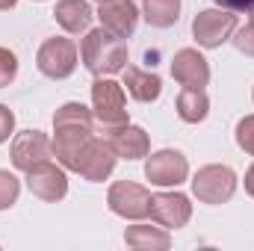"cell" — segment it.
<instances>
[{"label":"cell","mask_w":254,"mask_h":251,"mask_svg":"<svg viewBox=\"0 0 254 251\" xmlns=\"http://www.w3.org/2000/svg\"><path fill=\"white\" fill-rule=\"evenodd\" d=\"M12 133H15V113H12L6 104H0V145H3Z\"/></svg>","instance_id":"cell-26"},{"label":"cell","mask_w":254,"mask_h":251,"mask_svg":"<svg viewBox=\"0 0 254 251\" xmlns=\"http://www.w3.org/2000/svg\"><path fill=\"white\" fill-rule=\"evenodd\" d=\"M107 204L116 216L122 219H148L151 216V192L142 187V184H133V181H119L113 184L107 192Z\"/></svg>","instance_id":"cell-6"},{"label":"cell","mask_w":254,"mask_h":251,"mask_svg":"<svg viewBox=\"0 0 254 251\" xmlns=\"http://www.w3.org/2000/svg\"><path fill=\"white\" fill-rule=\"evenodd\" d=\"M107 139H110V145L116 148V154L125 157V160H142V157L151 154V139H148V133L136 125L122 127L119 133H113V136H107Z\"/></svg>","instance_id":"cell-15"},{"label":"cell","mask_w":254,"mask_h":251,"mask_svg":"<svg viewBox=\"0 0 254 251\" xmlns=\"http://www.w3.org/2000/svg\"><path fill=\"white\" fill-rule=\"evenodd\" d=\"M207 113H210V98H207V92H204V89H190V86H184V92L178 95V116H181V122L198 125V122L207 119Z\"/></svg>","instance_id":"cell-19"},{"label":"cell","mask_w":254,"mask_h":251,"mask_svg":"<svg viewBox=\"0 0 254 251\" xmlns=\"http://www.w3.org/2000/svg\"><path fill=\"white\" fill-rule=\"evenodd\" d=\"M234 192H237V175L228 166L213 163V166L198 169L192 178V195L201 204H225L234 198Z\"/></svg>","instance_id":"cell-3"},{"label":"cell","mask_w":254,"mask_h":251,"mask_svg":"<svg viewBox=\"0 0 254 251\" xmlns=\"http://www.w3.org/2000/svg\"><path fill=\"white\" fill-rule=\"evenodd\" d=\"M54 18H57V24L63 27L65 33L77 36V33H86L89 30L95 12H92V6L86 0H60L57 9H54Z\"/></svg>","instance_id":"cell-16"},{"label":"cell","mask_w":254,"mask_h":251,"mask_svg":"<svg viewBox=\"0 0 254 251\" xmlns=\"http://www.w3.org/2000/svg\"><path fill=\"white\" fill-rule=\"evenodd\" d=\"M116 160H119V154H116V148L110 145V139H107V136H104V139L95 136V139L89 142V148H86V154H83L77 172H80L86 181L101 184V181H107V178L113 175Z\"/></svg>","instance_id":"cell-12"},{"label":"cell","mask_w":254,"mask_h":251,"mask_svg":"<svg viewBox=\"0 0 254 251\" xmlns=\"http://www.w3.org/2000/svg\"><path fill=\"white\" fill-rule=\"evenodd\" d=\"M231 42H234V48L240 51V54H246V57H254V18L243 27V30H234V36H231Z\"/></svg>","instance_id":"cell-24"},{"label":"cell","mask_w":254,"mask_h":251,"mask_svg":"<svg viewBox=\"0 0 254 251\" xmlns=\"http://www.w3.org/2000/svg\"><path fill=\"white\" fill-rule=\"evenodd\" d=\"M216 6L231 12H254V0H216Z\"/></svg>","instance_id":"cell-27"},{"label":"cell","mask_w":254,"mask_h":251,"mask_svg":"<svg viewBox=\"0 0 254 251\" xmlns=\"http://www.w3.org/2000/svg\"><path fill=\"white\" fill-rule=\"evenodd\" d=\"M27 187L36 198L54 204V201H63L68 195V175H65V169L60 163L45 160V163H39L27 172Z\"/></svg>","instance_id":"cell-10"},{"label":"cell","mask_w":254,"mask_h":251,"mask_svg":"<svg viewBox=\"0 0 254 251\" xmlns=\"http://www.w3.org/2000/svg\"><path fill=\"white\" fill-rule=\"evenodd\" d=\"M95 3H104V0H95Z\"/></svg>","instance_id":"cell-30"},{"label":"cell","mask_w":254,"mask_h":251,"mask_svg":"<svg viewBox=\"0 0 254 251\" xmlns=\"http://www.w3.org/2000/svg\"><path fill=\"white\" fill-rule=\"evenodd\" d=\"M237 145L254 157V116H246L237 122Z\"/></svg>","instance_id":"cell-25"},{"label":"cell","mask_w":254,"mask_h":251,"mask_svg":"<svg viewBox=\"0 0 254 251\" xmlns=\"http://www.w3.org/2000/svg\"><path fill=\"white\" fill-rule=\"evenodd\" d=\"M142 15L151 27H172L181 18V0H142Z\"/></svg>","instance_id":"cell-20"},{"label":"cell","mask_w":254,"mask_h":251,"mask_svg":"<svg viewBox=\"0 0 254 251\" xmlns=\"http://www.w3.org/2000/svg\"><path fill=\"white\" fill-rule=\"evenodd\" d=\"M151 219L166 231H178L192 219V204L184 192H157L151 195Z\"/></svg>","instance_id":"cell-11"},{"label":"cell","mask_w":254,"mask_h":251,"mask_svg":"<svg viewBox=\"0 0 254 251\" xmlns=\"http://www.w3.org/2000/svg\"><path fill=\"white\" fill-rule=\"evenodd\" d=\"M57 136L51 142V151L57 157V163L68 169V172H77L80 169V160L89 148V142L95 139L92 136V127H80V125H65V127H54Z\"/></svg>","instance_id":"cell-7"},{"label":"cell","mask_w":254,"mask_h":251,"mask_svg":"<svg viewBox=\"0 0 254 251\" xmlns=\"http://www.w3.org/2000/svg\"><path fill=\"white\" fill-rule=\"evenodd\" d=\"M18 77V57L9 48H0V89Z\"/></svg>","instance_id":"cell-23"},{"label":"cell","mask_w":254,"mask_h":251,"mask_svg":"<svg viewBox=\"0 0 254 251\" xmlns=\"http://www.w3.org/2000/svg\"><path fill=\"white\" fill-rule=\"evenodd\" d=\"M234 30H237V15L231 9H222V6L219 9H204L192 21V39L207 51L222 48L225 42H231Z\"/></svg>","instance_id":"cell-4"},{"label":"cell","mask_w":254,"mask_h":251,"mask_svg":"<svg viewBox=\"0 0 254 251\" xmlns=\"http://www.w3.org/2000/svg\"><path fill=\"white\" fill-rule=\"evenodd\" d=\"M125 86H127V92H130V98L139 101V104H151L163 92V80L157 74L142 71V68H133V65L125 68Z\"/></svg>","instance_id":"cell-17"},{"label":"cell","mask_w":254,"mask_h":251,"mask_svg":"<svg viewBox=\"0 0 254 251\" xmlns=\"http://www.w3.org/2000/svg\"><path fill=\"white\" fill-rule=\"evenodd\" d=\"M9 157H12V166L27 175L33 166H39V163H45V160L54 157L51 139H48L42 130H21V133L12 139Z\"/></svg>","instance_id":"cell-9"},{"label":"cell","mask_w":254,"mask_h":251,"mask_svg":"<svg viewBox=\"0 0 254 251\" xmlns=\"http://www.w3.org/2000/svg\"><path fill=\"white\" fill-rule=\"evenodd\" d=\"M65 125H80V127H92L95 125V113L77 101H68L57 110L54 116V127H65Z\"/></svg>","instance_id":"cell-21"},{"label":"cell","mask_w":254,"mask_h":251,"mask_svg":"<svg viewBox=\"0 0 254 251\" xmlns=\"http://www.w3.org/2000/svg\"><path fill=\"white\" fill-rule=\"evenodd\" d=\"M92 113H95V122L104 136H113L122 127H127L130 119H127L125 89L110 77H98L92 83Z\"/></svg>","instance_id":"cell-2"},{"label":"cell","mask_w":254,"mask_h":251,"mask_svg":"<svg viewBox=\"0 0 254 251\" xmlns=\"http://www.w3.org/2000/svg\"><path fill=\"white\" fill-rule=\"evenodd\" d=\"M252 98H254V89H252Z\"/></svg>","instance_id":"cell-31"},{"label":"cell","mask_w":254,"mask_h":251,"mask_svg":"<svg viewBox=\"0 0 254 251\" xmlns=\"http://www.w3.org/2000/svg\"><path fill=\"white\" fill-rule=\"evenodd\" d=\"M15 3H18V0H0V12H6V9H15Z\"/></svg>","instance_id":"cell-29"},{"label":"cell","mask_w":254,"mask_h":251,"mask_svg":"<svg viewBox=\"0 0 254 251\" xmlns=\"http://www.w3.org/2000/svg\"><path fill=\"white\" fill-rule=\"evenodd\" d=\"M252 18H254V12H252Z\"/></svg>","instance_id":"cell-32"},{"label":"cell","mask_w":254,"mask_h":251,"mask_svg":"<svg viewBox=\"0 0 254 251\" xmlns=\"http://www.w3.org/2000/svg\"><path fill=\"white\" fill-rule=\"evenodd\" d=\"M80 60L95 77H113L127 68V45L104 27L86 30L80 42Z\"/></svg>","instance_id":"cell-1"},{"label":"cell","mask_w":254,"mask_h":251,"mask_svg":"<svg viewBox=\"0 0 254 251\" xmlns=\"http://www.w3.org/2000/svg\"><path fill=\"white\" fill-rule=\"evenodd\" d=\"M125 243L130 249L139 251H166L172 246V237L169 231L160 225V228H151V225H133L125 231Z\"/></svg>","instance_id":"cell-18"},{"label":"cell","mask_w":254,"mask_h":251,"mask_svg":"<svg viewBox=\"0 0 254 251\" xmlns=\"http://www.w3.org/2000/svg\"><path fill=\"white\" fill-rule=\"evenodd\" d=\"M98 18H101V27L110 30L113 36L127 39L136 33V24H139V9L133 0H104L98 3Z\"/></svg>","instance_id":"cell-13"},{"label":"cell","mask_w":254,"mask_h":251,"mask_svg":"<svg viewBox=\"0 0 254 251\" xmlns=\"http://www.w3.org/2000/svg\"><path fill=\"white\" fill-rule=\"evenodd\" d=\"M18 192H21V181L12 172L0 169V210H9L18 201Z\"/></svg>","instance_id":"cell-22"},{"label":"cell","mask_w":254,"mask_h":251,"mask_svg":"<svg viewBox=\"0 0 254 251\" xmlns=\"http://www.w3.org/2000/svg\"><path fill=\"white\" fill-rule=\"evenodd\" d=\"M145 178L154 187H181L190 178V163L181 151L175 148H163L157 154L148 157L145 163Z\"/></svg>","instance_id":"cell-8"},{"label":"cell","mask_w":254,"mask_h":251,"mask_svg":"<svg viewBox=\"0 0 254 251\" xmlns=\"http://www.w3.org/2000/svg\"><path fill=\"white\" fill-rule=\"evenodd\" d=\"M77 57H80V51H77V45H74L71 39L54 36V39H48V42L39 48L36 65H39V71H42L45 77H51V80H65V77L74 74Z\"/></svg>","instance_id":"cell-5"},{"label":"cell","mask_w":254,"mask_h":251,"mask_svg":"<svg viewBox=\"0 0 254 251\" xmlns=\"http://www.w3.org/2000/svg\"><path fill=\"white\" fill-rule=\"evenodd\" d=\"M172 77L181 83V86H190V89H204L210 83V63L195 51V48H184L175 54L172 60Z\"/></svg>","instance_id":"cell-14"},{"label":"cell","mask_w":254,"mask_h":251,"mask_svg":"<svg viewBox=\"0 0 254 251\" xmlns=\"http://www.w3.org/2000/svg\"><path fill=\"white\" fill-rule=\"evenodd\" d=\"M246 192L254 198V166H249V172H246Z\"/></svg>","instance_id":"cell-28"}]
</instances>
